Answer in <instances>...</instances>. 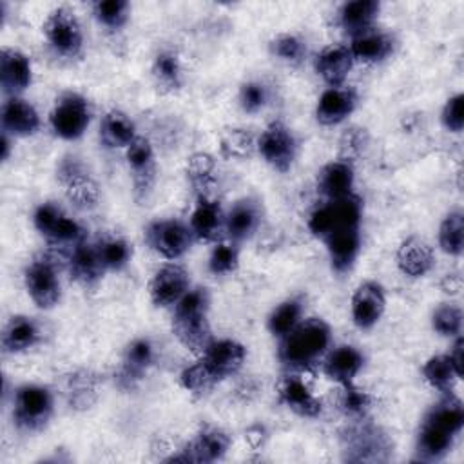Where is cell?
<instances>
[{"label": "cell", "instance_id": "cell-21", "mask_svg": "<svg viewBox=\"0 0 464 464\" xmlns=\"http://www.w3.org/2000/svg\"><path fill=\"white\" fill-rule=\"evenodd\" d=\"M279 402L299 417L314 419L323 411L321 399L312 392V388L299 375H285L277 384Z\"/></svg>", "mask_w": 464, "mask_h": 464}, {"label": "cell", "instance_id": "cell-27", "mask_svg": "<svg viewBox=\"0 0 464 464\" xmlns=\"http://www.w3.org/2000/svg\"><path fill=\"white\" fill-rule=\"evenodd\" d=\"M0 82L7 98L20 96L33 82L29 56L14 47H4L0 54Z\"/></svg>", "mask_w": 464, "mask_h": 464}, {"label": "cell", "instance_id": "cell-22", "mask_svg": "<svg viewBox=\"0 0 464 464\" xmlns=\"http://www.w3.org/2000/svg\"><path fill=\"white\" fill-rule=\"evenodd\" d=\"M357 92L350 85L326 87L315 105V120L321 125H339L343 123L357 107Z\"/></svg>", "mask_w": 464, "mask_h": 464}, {"label": "cell", "instance_id": "cell-53", "mask_svg": "<svg viewBox=\"0 0 464 464\" xmlns=\"http://www.w3.org/2000/svg\"><path fill=\"white\" fill-rule=\"evenodd\" d=\"M440 288L444 294L450 295H457L462 290V276L460 272H448L442 281H440Z\"/></svg>", "mask_w": 464, "mask_h": 464}, {"label": "cell", "instance_id": "cell-30", "mask_svg": "<svg viewBox=\"0 0 464 464\" xmlns=\"http://www.w3.org/2000/svg\"><path fill=\"white\" fill-rule=\"evenodd\" d=\"M353 67V58L344 44H332L323 47L315 60H314V69L317 76H321L328 87L335 85H344L346 76L350 74Z\"/></svg>", "mask_w": 464, "mask_h": 464}, {"label": "cell", "instance_id": "cell-47", "mask_svg": "<svg viewBox=\"0 0 464 464\" xmlns=\"http://www.w3.org/2000/svg\"><path fill=\"white\" fill-rule=\"evenodd\" d=\"M268 47H270L272 56H276L277 60L290 63V65L301 63L306 56V42L301 36L292 34V33L277 34L276 38L270 40Z\"/></svg>", "mask_w": 464, "mask_h": 464}, {"label": "cell", "instance_id": "cell-25", "mask_svg": "<svg viewBox=\"0 0 464 464\" xmlns=\"http://www.w3.org/2000/svg\"><path fill=\"white\" fill-rule=\"evenodd\" d=\"M40 129V114L33 103L9 96L2 105V132L11 138H27Z\"/></svg>", "mask_w": 464, "mask_h": 464}, {"label": "cell", "instance_id": "cell-23", "mask_svg": "<svg viewBox=\"0 0 464 464\" xmlns=\"http://www.w3.org/2000/svg\"><path fill=\"white\" fill-rule=\"evenodd\" d=\"M263 221V207L256 198H241L237 199L230 210L225 214V232L230 241H245L250 239Z\"/></svg>", "mask_w": 464, "mask_h": 464}, {"label": "cell", "instance_id": "cell-32", "mask_svg": "<svg viewBox=\"0 0 464 464\" xmlns=\"http://www.w3.org/2000/svg\"><path fill=\"white\" fill-rule=\"evenodd\" d=\"M105 266L102 263V257L98 254L96 243H80L74 248H71L69 254V274L71 279H74L82 286H92L96 285L103 274Z\"/></svg>", "mask_w": 464, "mask_h": 464}, {"label": "cell", "instance_id": "cell-2", "mask_svg": "<svg viewBox=\"0 0 464 464\" xmlns=\"http://www.w3.org/2000/svg\"><path fill=\"white\" fill-rule=\"evenodd\" d=\"M330 341L332 330L324 319H301L292 332L279 339L277 357L290 370H306L324 357Z\"/></svg>", "mask_w": 464, "mask_h": 464}, {"label": "cell", "instance_id": "cell-48", "mask_svg": "<svg viewBox=\"0 0 464 464\" xmlns=\"http://www.w3.org/2000/svg\"><path fill=\"white\" fill-rule=\"evenodd\" d=\"M337 402H339V410L350 419H362L372 408L370 393L355 386V382L341 384V393Z\"/></svg>", "mask_w": 464, "mask_h": 464}, {"label": "cell", "instance_id": "cell-54", "mask_svg": "<svg viewBox=\"0 0 464 464\" xmlns=\"http://www.w3.org/2000/svg\"><path fill=\"white\" fill-rule=\"evenodd\" d=\"M11 136L2 132V161H7L11 156Z\"/></svg>", "mask_w": 464, "mask_h": 464}, {"label": "cell", "instance_id": "cell-39", "mask_svg": "<svg viewBox=\"0 0 464 464\" xmlns=\"http://www.w3.org/2000/svg\"><path fill=\"white\" fill-rule=\"evenodd\" d=\"M422 377L431 388L446 393L453 390L455 382L462 377V373L455 368L448 353H437V355H431L422 364Z\"/></svg>", "mask_w": 464, "mask_h": 464}, {"label": "cell", "instance_id": "cell-8", "mask_svg": "<svg viewBox=\"0 0 464 464\" xmlns=\"http://www.w3.org/2000/svg\"><path fill=\"white\" fill-rule=\"evenodd\" d=\"M91 116L92 111L89 100L80 92L69 91L56 98L49 112V123L58 138L65 141H74L85 134L91 123Z\"/></svg>", "mask_w": 464, "mask_h": 464}, {"label": "cell", "instance_id": "cell-15", "mask_svg": "<svg viewBox=\"0 0 464 464\" xmlns=\"http://www.w3.org/2000/svg\"><path fill=\"white\" fill-rule=\"evenodd\" d=\"M125 160L132 178L134 198L145 201L156 183V156L152 143L143 136H136L125 149Z\"/></svg>", "mask_w": 464, "mask_h": 464}, {"label": "cell", "instance_id": "cell-51", "mask_svg": "<svg viewBox=\"0 0 464 464\" xmlns=\"http://www.w3.org/2000/svg\"><path fill=\"white\" fill-rule=\"evenodd\" d=\"M237 100H239V107L248 112V114H256L259 112L266 102H268V87L263 83V82H257V80H250V82H245L239 89V94H237Z\"/></svg>", "mask_w": 464, "mask_h": 464}, {"label": "cell", "instance_id": "cell-36", "mask_svg": "<svg viewBox=\"0 0 464 464\" xmlns=\"http://www.w3.org/2000/svg\"><path fill=\"white\" fill-rule=\"evenodd\" d=\"M98 136L102 145L107 149H127L138 134L136 125L127 112L111 109L100 120Z\"/></svg>", "mask_w": 464, "mask_h": 464}, {"label": "cell", "instance_id": "cell-44", "mask_svg": "<svg viewBox=\"0 0 464 464\" xmlns=\"http://www.w3.org/2000/svg\"><path fill=\"white\" fill-rule=\"evenodd\" d=\"M92 14L100 25L120 31L129 22L130 4L127 0H100L92 4Z\"/></svg>", "mask_w": 464, "mask_h": 464}, {"label": "cell", "instance_id": "cell-35", "mask_svg": "<svg viewBox=\"0 0 464 464\" xmlns=\"http://www.w3.org/2000/svg\"><path fill=\"white\" fill-rule=\"evenodd\" d=\"M185 176L196 196H212L219 185V167L212 154L194 152L187 158Z\"/></svg>", "mask_w": 464, "mask_h": 464}, {"label": "cell", "instance_id": "cell-31", "mask_svg": "<svg viewBox=\"0 0 464 464\" xmlns=\"http://www.w3.org/2000/svg\"><path fill=\"white\" fill-rule=\"evenodd\" d=\"M393 38L386 31L372 27L352 36L348 49L352 53L353 62L361 63H379L386 60L393 53Z\"/></svg>", "mask_w": 464, "mask_h": 464}, {"label": "cell", "instance_id": "cell-24", "mask_svg": "<svg viewBox=\"0 0 464 464\" xmlns=\"http://www.w3.org/2000/svg\"><path fill=\"white\" fill-rule=\"evenodd\" d=\"M194 239L216 241L225 232V212L214 196H196V205L188 218Z\"/></svg>", "mask_w": 464, "mask_h": 464}, {"label": "cell", "instance_id": "cell-50", "mask_svg": "<svg viewBox=\"0 0 464 464\" xmlns=\"http://www.w3.org/2000/svg\"><path fill=\"white\" fill-rule=\"evenodd\" d=\"M431 326L442 337H457L462 332V310L457 304L442 303L431 314Z\"/></svg>", "mask_w": 464, "mask_h": 464}, {"label": "cell", "instance_id": "cell-37", "mask_svg": "<svg viewBox=\"0 0 464 464\" xmlns=\"http://www.w3.org/2000/svg\"><path fill=\"white\" fill-rule=\"evenodd\" d=\"M379 11H381V4L377 0L346 2L337 11V24L344 33H348L350 36H355L362 31L375 27Z\"/></svg>", "mask_w": 464, "mask_h": 464}, {"label": "cell", "instance_id": "cell-4", "mask_svg": "<svg viewBox=\"0 0 464 464\" xmlns=\"http://www.w3.org/2000/svg\"><path fill=\"white\" fill-rule=\"evenodd\" d=\"M343 453L352 462H379L388 460L393 442L382 428L362 419H353L350 426L341 433Z\"/></svg>", "mask_w": 464, "mask_h": 464}, {"label": "cell", "instance_id": "cell-13", "mask_svg": "<svg viewBox=\"0 0 464 464\" xmlns=\"http://www.w3.org/2000/svg\"><path fill=\"white\" fill-rule=\"evenodd\" d=\"M147 245L169 261H176L185 256L194 241V234L188 223L179 219H156L145 228Z\"/></svg>", "mask_w": 464, "mask_h": 464}, {"label": "cell", "instance_id": "cell-14", "mask_svg": "<svg viewBox=\"0 0 464 464\" xmlns=\"http://www.w3.org/2000/svg\"><path fill=\"white\" fill-rule=\"evenodd\" d=\"M190 288V274L185 266L170 261L161 265L149 281V295L154 306L172 308Z\"/></svg>", "mask_w": 464, "mask_h": 464}, {"label": "cell", "instance_id": "cell-26", "mask_svg": "<svg viewBox=\"0 0 464 464\" xmlns=\"http://www.w3.org/2000/svg\"><path fill=\"white\" fill-rule=\"evenodd\" d=\"M361 227H346L332 232L323 241L326 245V254L330 266L335 274H346L355 265L361 252Z\"/></svg>", "mask_w": 464, "mask_h": 464}, {"label": "cell", "instance_id": "cell-52", "mask_svg": "<svg viewBox=\"0 0 464 464\" xmlns=\"http://www.w3.org/2000/svg\"><path fill=\"white\" fill-rule=\"evenodd\" d=\"M440 121L450 132H462L464 129V94L457 92L450 96L442 107Z\"/></svg>", "mask_w": 464, "mask_h": 464}, {"label": "cell", "instance_id": "cell-38", "mask_svg": "<svg viewBox=\"0 0 464 464\" xmlns=\"http://www.w3.org/2000/svg\"><path fill=\"white\" fill-rule=\"evenodd\" d=\"M257 136L245 127H228L219 136V154L225 160L243 161L256 152Z\"/></svg>", "mask_w": 464, "mask_h": 464}, {"label": "cell", "instance_id": "cell-9", "mask_svg": "<svg viewBox=\"0 0 464 464\" xmlns=\"http://www.w3.org/2000/svg\"><path fill=\"white\" fill-rule=\"evenodd\" d=\"M47 45L63 58H76L83 49V31L76 13L65 5L53 9L44 25Z\"/></svg>", "mask_w": 464, "mask_h": 464}, {"label": "cell", "instance_id": "cell-29", "mask_svg": "<svg viewBox=\"0 0 464 464\" xmlns=\"http://www.w3.org/2000/svg\"><path fill=\"white\" fill-rule=\"evenodd\" d=\"M395 263L404 276L424 277L435 265V252L422 237L410 236L397 246Z\"/></svg>", "mask_w": 464, "mask_h": 464}, {"label": "cell", "instance_id": "cell-34", "mask_svg": "<svg viewBox=\"0 0 464 464\" xmlns=\"http://www.w3.org/2000/svg\"><path fill=\"white\" fill-rule=\"evenodd\" d=\"M353 165L343 160H332L317 172V190L326 199H337L353 192Z\"/></svg>", "mask_w": 464, "mask_h": 464}, {"label": "cell", "instance_id": "cell-43", "mask_svg": "<svg viewBox=\"0 0 464 464\" xmlns=\"http://www.w3.org/2000/svg\"><path fill=\"white\" fill-rule=\"evenodd\" d=\"M105 270H123L132 257V245L123 236H105L96 243Z\"/></svg>", "mask_w": 464, "mask_h": 464}, {"label": "cell", "instance_id": "cell-3", "mask_svg": "<svg viewBox=\"0 0 464 464\" xmlns=\"http://www.w3.org/2000/svg\"><path fill=\"white\" fill-rule=\"evenodd\" d=\"M210 294L205 286L188 288L172 306V334L192 353H201L214 339L208 323Z\"/></svg>", "mask_w": 464, "mask_h": 464}, {"label": "cell", "instance_id": "cell-33", "mask_svg": "<svg viewBox=\"0 0 464 464\" xmlns=\"http://www.w3.org/2000/svg\"><path fill=\"white\" fill-rule=\"evenodd\" d=\"M40 324L34 317L16 314L7 319L2 330L0 344L5 353H22L31 350L40 341Z\"/></svg>", "mask_w": 464, "mask_h": 464}, {"label": "cell", "instance_id": "cell-46", "mask_svg": "<svg viewBox=\"0 0 464 464\" xmlns=\"http://www.w3.org/2000/svg\"><path fill=\"white\" fill-rule=\"evenodd\" d=\"M370 143V134L364 127L359 125H352L348 129L343 130V134L339 136V147H337V160L348 161L353 165L355 160H359L364 150L368 149Z\"/></svg>", "mask_w": 464, "mask_h": 464}, {"label": "cell", "instance_id": "cell-12", "mask_svg": "<svg viewBox=\"0 0 464 464\" xmlns=\"http://www.w3.org/2000/svg\"><path fill=\"white\" fill-rule=\"evenodd\" d=\"M65 198L76 208L91 210L100 203V187L83 163L76 158H63L56 170Z\"/></svg>", "mask_w": 464, "mask_h": 464}, {"label": "cell", "instance_id": "cell-10", "mask_svg": "<svg viewBox=\"0 0 464 464\" xmlns=\"http://www.w3.org/2000/svg\"><path fill=\"white\" fill-rule=\"evenodd\" d=\"M34 228L51 243L71 246L85 241V228L65 214V210L54 201L40 203L33 214Z\"/></svg>", "mask_w": 464, "mask_h": 464}, {"label": "cell", "instance_id": "cell-16", "mask_svg": "<svg viewBox=\"0 0 464 464\" xmlns=\"http://www.w3.org/2000/svg\"><path fill=\"white\" fill-rule=\"evenodd\" d=\"M230 448V437L218 426L205 424L198 433L181 448V453L172 455L169 460L183 462H216L221 460Z\"/></svg>", "mask_w": 464, "mask_h": 464}, {"label": "cell", "instance_id": "cell-42", "mask_svg": "<svg viewBox=\"0 0 464 464\" xmlns=\"http://www.w3.org/2000/svg\"><path fill=\"white\" fill-rule=\"evenodd\" d=\"M439 246L448 256H460L464 250V214L451 210L439 227Z\"/></svg>", "mask_w": 464, "mask_h": 464}, {"label": "cell", "instance_id": "cell-49", "mask_svg": "<svg viewBox=\"0 0 464 464\" xmlns=\"http://www.w3.org/2000/svg\"><path fill=\"white\" fill-rule=\"evenodd\" d=\"M179 384L183 386V390H187L192 395H205L218 384V381L207 370L203 361L198 359L196 362L181 370Z\"/></svg>", "mask_w": 464, "mask_h": 464}, {"label": "cell", "instance_id": "cell-1", "mask_svg": "<svg viewBox=\"0 0 464 464\" xmlns=\"http://www.w3.org/2000/svg\"><path fill=\"white\" fill-rule=\"evenodd\" d=\"M464 426V406L462 401L451 392H446L444 397L430 408L424 415L419 433H417V457L426 462H437L444 459L455 437Z\"/></svg>", "mask_w": 464, "mask_h": 464}, {"label": "cell", "instance_id": "cell-5", "mask_svg": "<svg viewBox=\"0 0 464 464\" xmlns=\"http://www.w3.org/2000/svg\"><path fill=\"white\" fill-rule=\"evenodd\" d=\"M54 411V393L44 384H22L13 393V422L18 430L34 433L47 426Z\"/></svg>", "mask_w": 464, "mask_h": 464}, {"label": "cell", "instance_id": "cell-6", "mask_svg": "<svg viewBox=\"0 0 464 464\" xmlns=\"http://www.w3.org/2000/svg\"><path fill=\"white\" fill-rule=\"evenodd\" d=\"M362 201L353 192L337 199H326L308 216V230L312 236L324 239L332 232L346 227H361Z\"/></svg>", "mask_w": 464, "mask_h": 464}, {"label": "cell", "instance_id": "cell-17", "mask_svg": "<svg viewBox=\"0 0 464 464\" xmlns=\"http://www.w3.org/2000/svg\"><path fill=\"white\" fill-rule=\"evenodd\" d=\"M199 359L219 384L241 370L246 359V348L236 339H212L199 353Z\"/></svg>", "mask_w": 464, "mask_h": 464}, {"label": "cell", "instance_id": "cell-28", "mask_svg": "<svg viewBox=\"0 0 464 464\" xmlns=\"http://www.w3.org/2000/svg\"><path fill=\"white\" fill-rule=\"evenodd\" d=\"M364 366V355L352 344H339L328 350L323 357V372L328 379L341 384L355 382V377Z\"/></svg>", "mask_w": 464, "mask_h": 464}, {"label": "cell", "instance_id": "cell-18", "mask_svg": "<svg viewBox=\"0 0 464 464\" xmlns=\"http://www.w3.org/2000/svg\"><path fill=\"white\" fill-rule=\"evenodd\" d=\"M386 310L384 288L377 281H362L352 294V321L361 330L373 328Z\"/></svg>", "mask_w": 464, "mask_h": 464}, {"label": "cell", "instance_id": "cell-11", "mask_svg": "<svg viewBox=\"0 0 464 464\" xmlns=\"http://www.w3.org/2000/svg\"><path fill=\"white\" fill-rule=\"evenodd\" d=\"M24 285L31 301L42 310H53L62 299V283L51 257L33 259L24 270Z\"/></svg>", "mask_w": 464, "mask_h": 464}, {"label": "cell", "instance_id": "cell-19", "mask_svg": "<svg viewBox=\"0 0 464 464\" xmlns=\"http://www.w3.org/2000/svg\"><path fill=\"white\" fill-rule=\"evenodd\" d=\"M156 361V346L149 337L130 341L121 355L116 381L123 390L134 388Z\"/></svg>", "mask_w": 464, "mask_h": 464}, {"label": "cell", "instance_id": "cell-20", "mask_svg": "<svg viewBox=\"0 0 464 464\" xmlns=\"http://www.w3.org/2000/svg\"><path fill=\"white\" fill-rule=\"evenodd\" d=\"M102 384L103 379L100 373L89 368H78L63 377L62 393L71 410L85 411L98 402Z\"/></svg>", "mask_w": 464, "mask_h": 464}, {"label": "cell", "instance_id": "cell-41", "mask_svg": "<svg viewBox=\"0 0 464 464\" xmlns=\"http://www.w3.org/2000/svg\"><path fill=\"white\" fill-rule=\"evenodd\" d=\"M152 76L163 91L174 92L183 85V67L174 51H160L152 62Z\"/></svg>", "mask_w": 464, "mask_h": 464}, {"label": "cell", "instance_id": "cell-7", "mask_svg": "<svg viewBox=\"0 0 464 464\" xmlns=\"http://www.w3.org/2000/svg\"><path fill=\"white\" fill-rule=\"evenodd\" d=\"M256 152L277 172H288L295 163L299 143L294 130L281 120L270 121L257 134Z\"/></svg>", "mask_w": 464, "mask_h": 464}, {"label": "cell", "instance_id": "cell-45", "mask_svg": "<svg viewBox=\"0 0 464 464\" xmlns=\"http://www.w3.org/2000/svg\"><path fill=\"white\" fill-rule=\"evenodd\" d=\"M208 272L214 276H228L239 266V246L236 241H218L208 256Z\"/></svg>", "mask_w": 464, "mask_h": 464}, {"label": "cell", "instance_id": "cell-40", "mask_svg": "<svg viewBox=\"0 0 464 464\" xmlns=\"http://www.w3.org/2000/svg\"><path fill=\"white\" fill-rule=\"evenodd\" d=\"M301 317H303V297L294 295L281 301L277 306H274V310L268 314L266 328L274 337L281 339L299 324Z\"/></svg>", "mask_w": 464, "mask_h": 464}]
</instances>
